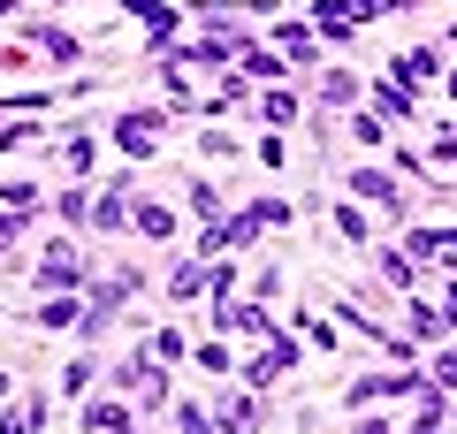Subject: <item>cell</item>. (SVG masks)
Returning <instances> with one entry per match:
<instances>
[{
  "label": "cell",
  "instance_id": "6da1fadb",
  "mask_svg": "<svg viewBox=\"0 0 457 434\" xmlns=\"http://www.w3.org/2000/svg\"><path fill=\"white\" fill-rule=\"evenodd\" d=\"M114 145H122L130 161L161 153V145H168V114H153V107H130V114H114Z\"/></svg>",
  "mask_w": 457,
  "mask_h": 434
},
{
  "label": "cell",
  "instance_id": "7a4b0ae2",
  "mask_svg": "<svg viewBox=\"0 0 457 434\" xmlns=\"http://www.w3.org/2000/svg\"><path fill=\"white\" fill-rule=\"evenodd\" d=\"M107 381H114V388H137V396H145V412H161V404H168V373L153 366V358H122Z\"/></svg>",
  "mask_w": 457,
  "mask_h": 434
},
{
  "label": "cell",
  "instance_id": "3957f363",
  "mask_svg": "<svg viewBox=\"0 0 457 434\" xmlns=\"http://www.w3.org/2000/svg\"><path fill=\"white\" fill-rule=\"evenodd\" d=\"M69 282H84V259H77V244H69V237H54L46 259H38V289H54V297H62Z\"/></svg>",
  "mask_w": 457,
  "mask_h": 434
},
{
  "label": "cell",
  "instance_id": "277c9868",
  "mask_svg": "<svg viewBox=\"0 0 457 434\" xmlns=\"http://www.w3.org/2000/svg\"><path fill=\"white\" fill-rule=\"evenodd\" d=\"M213 328H237V336H282L275 313L252 305V297H245V305H213Z\"/></svg>",
  "mask_w": 457,
  "mask_h": 434
},
{
  "label": "cell",
  "instance_id": "5b68a950",
  "mask_svg": "<svg viewBox=\"0 0 457 434\" xmlns=\"http://www.w3.org/2000/svg\"><path fill=\"white\" fill-rule=\"evenodd\" d=\"M351 191H359L366 206H381V213H404V191H396L381 168H351Z\"/></svg>",
  "mask_w": 457,
  "mask_h": 434
},
{
  "label": "cell",
  "instance_id": "8992f818",
  "mask_svg": "<svg viewBox=\"0 0 457 434\" xmlns=\"http://www.w3.org/2000/svg\"><path fill=\"white\" fill-rule=\"evenodd\" d=\"M84 434H130V412H122L114 396H92L84 404Z\"/></svg>",
  "mask_w": 457,
  "mask_h": 434
},
{
  "label": "cell",
  "instance_id": "52a82bcc",
  "mask_svg": "<svg viewBox=\"0 0 457 434\" xmlns=\"http://www.w3.org/2000/svg\"><path fill=\"white\" fill-rule=\"evenodd\" d=\"M31 46H38V54H54V62H77V54H84L77 38L62 31V23H31Z\"/></svg>",
  "mask_w": 457,
  "mask_h": 434
},
{
  "label": "cell",
  "instance_id": "ba28073f",
  "mask_svg": "<svg viewBox=\"0 0 457 434\" xmlns=\"http://www.w3.org/2000/svg\"><path fill=\"white\" fill-rule=\"evenodd\" d=\"M77 313H84L77 297H46V305L31 313V328H77Z\"/></svg>",
  "mask_w": 457,
  "mask_h": 434
},
{
  "label": "cell",
  "instance_id": "9c48e42d",
  "mask_svg": "<svg viewBox=\"0 0 457 434\" xmlns=\"http://www.w3.org/2000/svg\"><path fill=\"white\" fill-rule=\"evenodd\" d=\"M275 46H282V54H297V62H312V54H320L305 23H275Z\"/></svg>",
  "mask_w": 457,
  "mask_h": 434
},
{
  "label": "cell",
  "instance_id": "30bf717a",
  "mask_svg": "<svg viewBox=\"0 0 457 434\" xmlns=\"http://www.w3.org/2000/svg\"><path fill=\"white\" fill-rule=\"evenodd\" d=\"M122 8H130L137 23H153V31H176V8H168V0H122Z\"/></svg>",
  "mask_w": 457,
  "mask_h": 434
},
{
  "label": "cell",
  "instance_id": "8fae6325",
  "mask_svg": "<svg viewBox=\"0 0 457 434\" xmlns=\"http://www.w3.org/2000/svg\"><path fill=\"white\" fill-rule=\"evenodd\" d=\"M320 99H328V107H351V99H359V77H343V69H328V77H320Z\"/></svg>",
  "mask_w": 457,
  "mask_h": 434
},
{
  "label": "cell",
  "instance_id": "7c38bea8",
  "mask_svg": "<svg viewBox=\"0 0 457 434\" xmlns=\"http://www.w3.org/2000/svg\"><path fill=\"white\" fill-rule=\"evenodd\" d=\"M38 198H46V191H38V183H23V176H16V183H0V206H8V213H31Z\"/></svg>",
  "mask_w": 457,
  "mask_h": 434
},
{
  "label": "cell",
  "instance_id": "4fadbf2b",
  "mask_svg": "<svg viewBox=\"0 0 457 434\" xmlns=\"http://www.w3.org/2000/svg\"><path fill=\"white\" fill-rule=\"evenodd\" d=\"M137 229H145V237H176V213L153 206V198H137Z\"/></svg>",
  "mask_w": 457,
  "mask_h": 434
},
{
  "label": "cell",
  "instance_id": "5bb4252c",
  "mask_svg": "<svg viewBox=\"0 0 457 434\" xmlns=\"http://www.w3.org/2000/svg\"><path fill=\"white\" fill-rule=\"evenodd\" d=\"M336 237H343V244H366V237H374V229H366V213L351 206V198L336 206Z\"/></svg>",
  "mask_w": 457,
  "mask_h": 434
},
{
  "label": "cell",
  "instance_id": "9a60e30c",
  "mask_svg": "<svg viewBox=\"0 0 457 434\" xmlns=\"http://www.w3.org/2000/svg\"><path fill=\"white\" fill-rule=\"evenodd\" d=\"M183 191H191V213H206V221H221V191H213L206 176H191Z\"/></svg>",
  "mask_w": 457,
  "mask_h": 434
},
{
  "label": "cell",
  "instance_id": "2e32d148",
  "mask_svg": "<svg viewBox=\"0 0 457 434\" xmlns=\"http://www.w3.org/2000/svg\"><path fill=\"white\" fill-rule=\"evenodd\" d=\"M245 69H252V77H290V62L267 54V46H245Z\"/></svg>",
  "mask_w": 457,
  "mask_h": 434
},
{
  "label": "cell",
  "instance_id": "e0dca14e",
  "mask_svg": "<svg viewBox=\"0 0 457 434\" xmlns=\"http://www.w3.org/2000/svg\"><path fill=\"white\" fill-rule=\"evenodd\" d=\"M92 358H69V366H62V388H69V396H84V388H92Z\"/></svg>",
  "mask_w": 457,
  "mask_h": 434
},
{
  "label": "cell",
  "instance_id": "ac0fdd59",
  "mask_svg": "<svg viewBox=\"0 0 457 434\" xmlns=\"http://www.w3.org/2000/svg\"><path fill=\"white\" fill-rule=\"evenodd\" d=\"M198 153H206V161H237V138H228V129H206V138H198Z\"/></svg>",
  "mask_w": 457,
  "mask_h": 434
},
{
  "label": "cell",
  "instance_id": "d6986e66",
  "mask_svg": "<svg viewBox=\"0 0 457 434\" xmlns=\"http://www.w3.org/2000/svg\"><path fill=\"white\" fill-rule=\"evenodd\" d=\"M198 282H206V274H198V259H183V267L168 274V289H176V297H198Z\"/></svg>",
  "mask_w": 457,
  "mask_h": 434
},
{
  "label": "cell",
  "instance_id": "ffe728a7",
  "mask_svg": "<svg viewBox=\"0 0 457 434\" xmlns=\"http://www.w3.org/2000/svg\"><path fill=\"white\" fill-rule=\"evenodd\" d=\"M351 138H359V145H389V122H381V114H359V122H351Z\"/></svg>",
  "mask_w": 457,
  "mask_h": 434
},
{
  "label": "cell",
  "instance_id": "44dd1931",
  "mask_svg": "<svg viewBox=\"0 0 457 434\" xmlns=\"http://www.w3.org/2000/svg\"><path fill=\"white\" fill-rule=\"evenodd\" d=\"M260 114H267V122H290V114H297V92H267Z\"/></svg>",
  "mask_w": 457,
  "mask_h": 434
},
{
  "label": "cell",
  "instance_id": "7402d4cb",
  "mask_svg": "<svg viewBox=\"0 0 457 434\" xmlns=\"http://www.w3.org/2000/svg\"><path fill=\"white\" fill-rule=\"evenodd\" d=\"M176 427H183V434H213V412H198V404H176Z\"/></svg>",
  "mask_w": 457,
  "mask_h": 434
},
{
  "label": "cell",
  "instance_id": "603a6c76",
  "mask_svg": "<svg viewBox=\"0 0 457 434\" xmlns=\"http://www.w3.org/2000/svg\"><path fill=\"white\" fill-rule=\"evenodd\" d=\"M427 381H435V388H457V343L435 358V373H427Z\"/></svg>",
  "mask_w": 457,
  "mask_h": 434
},
{
  "label": "cell",
  "instance_id": "cb8c5ba5",
  "mask_svg": "<svg viewBox=\"0 0 457 434\" xmlns=\"http://www.w3.org/2000/svg\"><path fill=\"white\" fill-rule=\"evenodd\" d=\"M62 161H69V168H92V138H84V129H77V138L62 145Z\"/></svg>",
  "mask_w": 457,
  "mask_h": 434
},
{
  "label": "cell",
  "instance_id": "d4e9b609",
  "mask_svg": "<svg viewBox=\"0 0 457 434\" xmlns=\"http://www.w3.org/2000/svg\"><path fill=\"white\" fill-rule=\"evenodd\" d=\"M62 221H92V198H84V191H62Z\"/></svg>",
  "mask_w": 457,
  "mask_h": 434
},
{
  "label": "cell",
  "instance_id": "484cf974",
  "mask_svg": "<svg viewBox=\"0 0 457 434\" xmlns=\"http://www.w3.org/2000/svg\"><path fill=\"white\" fill-rule=\"evenodd\" d=\"M153 358H168V366L183 358V336H176V328H161V336H153Z\"/></svg>",
  "mask_w": 457,
  "mask_h": 434
},
{
  "label": "cell",
  "instance_id": "4316f807",
  "mask_svg": "<svg viewBox=\"0 0 457 434\" xmlns=\"http://www.w3.org/2000/svg\"><path fill=\"white\" fill-rule=\"evenodd\" d=\"M23 237V213H0V244H16Z\"/></svg>",
  "mask_w": 457,
  "mask_h": 434
},
{
  "label": "cell",
  "instance_id": "83f0119b",
  "mask_svg": "<svg viewBox=\"0 0 457 434\" xmlns=\"http://www.w3.org/2000/svg\"><path fill=\"white\" fill-rule=\"evenodd\" d=\"M351 434H396V427H389V419H359V427H351Z\"/></svg>",
  "mask_w": 457,
  "mask_h": 434
},
{
  "label": "cell",
  "instance_id": "f1b7e54d",
  "mask_svg": "<svg viewBox=\"0 0 457 434\" xmlns=\"http://www.w3.org/2000/svg\"><path fill=\"white\" fill-rule=\"evenodd\" d=\"M0 396H8V366H0Z\"/></svg>",
  "mask_w": 457,
  "mask_h": 434
},
{
  "label": "cell",
  "instance_id": "f546056e",
  "mask_svg": "<svg viewBox=\"0 0 457 434\" xmlns=\"http://www.w3.org/2000/svg\"><path fill=\"white\" fill-rule=\"evenodd\" d=\"M420 434H427V419H420Z\"/></svg>",
  "mask_w": 457,
  "mask_h": 434
},
{
  "label": "cell",
  "instance_id": "4dcf8cb0",
  "mask_svg": "<svg viewBox=\"0 0 457 434\" xmlns=\"http://www.w3.org/2000/svg\"><path fill=\"white\" fill-rule=\"evenodd\" d=\"M450 38H457V31H450Z\"/></svg>",
  "mask_w": 457,
  "mask_h": 434
}]
</instances>
